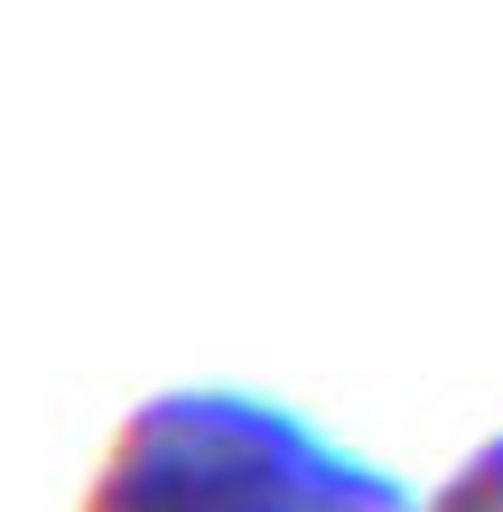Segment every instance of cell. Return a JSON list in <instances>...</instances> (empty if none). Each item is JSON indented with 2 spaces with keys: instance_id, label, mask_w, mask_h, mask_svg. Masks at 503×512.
<instances>
[{
  "instance_id": "obj_1",
  "label": "cell",
  "mask_w": 503,
  "mask_h": 512,
  "mask_svg": "<svg viewBox=\"0 0 503 512\" xmlns=\"http://www.w3.org/2000/svg\"><path fill=\"white\" fill-rule=\"evenodd\" d=\"M75 512H410V485L271 391L177 382L122 410Z\"/></svg>"
},
{
  "instance_id": "obj_2",
  "label": "cell",
  "mask_w": 503,
  "mask_h": 512,
  "mask_svg": "<svg viewBox=\"0 0 503 512\" xmlns=\"http://www.w3.org/2000/svg\"><path fill=\"white\" fill-rule=\"evenodd\" d=\"M410 512H503V438H485L448 485H438L429 503H410Z\"/></svg>"
}]
</instances>
